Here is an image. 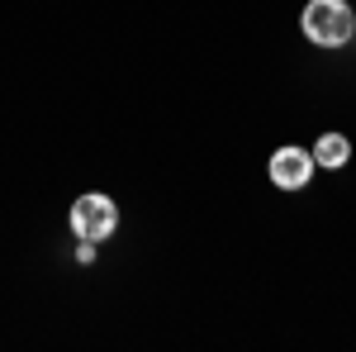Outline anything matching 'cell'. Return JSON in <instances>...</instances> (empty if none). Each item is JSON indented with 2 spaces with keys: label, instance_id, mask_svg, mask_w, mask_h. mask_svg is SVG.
I'll use <instances>...</instances> for the list:
<instances>
[{
  "label": "cell",
  "instance_id": "7a4b0ae2",
  "mask_svg": "<svg viewBox=\"0 0 356 352\" xmlns=\"http://www.w3.org/2000/svg\"><path fill=\"white\" fill-rule=\"evenodd\" d=\"M119 229V210H114L110 195H81L72 205V234L86 238V243H100Z\"/></svg>",
  "mask_w": 356,
  "mask_h": 352
},
{
  "label": "cell",
  "instance_id": "5b68a950",
  "mask_svg": "<svg viewBox=\"0 0 356 352\" xmlns=\"http://www.w3.org/2000/svg\"><path fill=\"white\" fill-rule=\"evenodd\" d=\"M90 257H95V243H86V238H81V247H76V262H90Z\"/></svg>",
  "mask_w": 356,
  "mask_h": 352
},
{
  "label": "cell",
  "instance_id": "6da1fadb",
  "mask_svg": "<svg viewBox=\"0 0 356 352\" xmlns=\"http://www.w3.org/2000/svg\"><path fill=\"white\" fill-rule=\"evenodd\" d=\"M300 29H304V38L318 43V48H342L356 33V15L347 0H309L300 15Z\"/></svg>",
  "mask_w": 356,
  "mask_h": 352
},
{
  "label": "cell",
  "instance_id": "3957f363",
  "mask_svg": "<svg viewBox=\"0 0 356 352\" xmlns=\"http://www.w3.org/2000/svg\"><path fill=\"white\" fill-rule=\"evenodd\" d=\"M309 176H314V153H304V148H280L271 158V181L280 190H300Z\"/></svg>",
  "mask_w": 356,
  "mask_h": 352
},
{
  "label": "cell",
  "instance_id": "277c9868",
  "mask_svg": "<svg viewBox=\"0 0 356 352\" xmlns=\"http://www.w3.org/2000/svg\"><path fill=\"white\" fill-rule=\"evenodd\" d=\"M352 162V143L342 134H323L314 143V167H328V171H342V167Z\"/></svg>",
  "mask_w": 356,
  "mask_h": 352
}]
</instances>
